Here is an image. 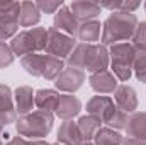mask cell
<instances>
[{"instance_id": "obj_33", "label": "cell", "mask_w": 146, "mask_h": 145, "mask_svg": "<svg viewBox=\"0 0 146 145\" xmlns=\"http://www.w3.org/2000/svg\"><path fill=\"white\" fill-rule=\"evenodd\" d=\"M122 145H146V142H139V140H134V138H124L122 140Z\"/></svg>"}, {"instance_id": "obj_12", "label": "cell", "mask_w": 146, "mask_h": 145, "mask_svg": "<svg viewBox=\"0 0 146 145\" xmlns=\"http://www.w3.org/2000/svg\"><path fill=\"white\" fill-rule=\"evenodd\" d=\"M78 26L80 22L76 21V17L73 15V12L70 10V7L63 5L56 14H54V21H53V28L68 34V36L75 38L76 36V31H78Z\"/></svg>"}, {"instance_id": "obj_30", "label": "cell", "mask_w": 146, "mask_h": 145, "mask_svg": "<svg viewBox=\"0 0 146 145\" xmlns=\"http://www.w3.org/2000/svg\"><path fill=\"white\" fill-rule=\"evenodd\" d=\"M14 51L10 48V44H7L5 41H0V68H5L9 65L14 63Z\"/></svg>"}, {"instance_id": "obj_22", "label": "cell", "mask_w": 146, "mask_h": 145, "mask_svg": "<svg viewBox=\"0 0 146 145\" xmlns=\"http://www.w3.org/2000/svg\"><path fill=\"white\" fill-rule=\"evenodd\" d=\"M76 126L80 130V135H82V140L83 142H92L94 137L97 135V132L102 128V121L92 114H87V116H82L78 121H76Z\"/></svg>"}, {"instance_id": "obj_28", "label": "cell", "mask_w": 146, "mask_h": 145, "mask_svg": "<svg viewBox=\"0 0 146 145\" xmlns=\"http://www.w3.org/2000/svg\"><path fill=\"white\" fill-rule=\"evenodd\" d=\"M127 119H129V116H127L124 111H121V109L115 106V111L112 113L110 119L107 121V126L117 132V130H121V128H126V125H127Z\"/></svg>"}, {"instance_id": "obj_14", "label": "cell", "mask_w": 146, "mask_h": 145, "mask_svg": "<svg viewBox=\"0 0 146 145\" xmlns=\"http://www.w3.org/2000/svg\"><path fill=\"white\" fill-rule=\"evenodd\" d=\"M109 65H110V58H109L107 48L104 44H92V51H90V56H88L85 70L90 72V75H92V73L107 70Z\"/></svg>"}, {"instance_id": "obj_21", "label": "cell", "mask_w": 146, "mask_h": 145, "mask_svg": "<svg viewBox=\"0 0 146 145\" xmlns=\"http://www.w3.org/2000/svg\"><path fill=\"white\" fill-rule=\"evenodd\" d=\"M83 142L80 130L76 126V121H63V125L58 130V144L61 145H80Z\"/></svg>"}, {"instance_id": "obj_32", "label": "cell", "mask_w": 146, "mask_h": 145, "mask_svg": "<svg viewBox=\"0 0 146 145\" xmlns=\"http://www.w3.org/2000/svg\"><path fill=\"white\" fill-rule=\"evenodd\" d=\"M5 145H29V142H27L24 137H21V135H19V137H12V138H10Z\"/></svg>"}, {"instance_id": "obj_24", "label": "cell", "mask_w": 146, "mask_h": 145, "mask_svg": "<svg viewBox=\"0 0 146 145\" xmlns=\"http://www.w3.org/2000/svg\"><path fill=\"white\" fill-rule=\"evenodd\" d=\"M90 51H92V44H87V43H76L75 50L72 51V55H70V58H68L66 62L70 63V67H73V68L85 70L87 62H88V56H90Z\"/></svg>"}, {"instance_id": "obj_13", "label": "cell", "mask_w": 146, "mask_h": 145, "mask_svg": "<svg viewBox=\"0 0 146 145\" xmlns=\"http://www.w3.org/2000/svg\"><path fill=\"white\" fill-rule=\"evenodd\" d=\"M112 99H114L115 106L121 109V111H124L126 114H129V113H133V111L138 109V96H136V91L133 87L126 85V84H122V85H119L115 89Z\"/></svg>"}, {"instance_id": "obj_11", "label": "cell", "mask_w": 146, "mask_h": 145, "mask_svg": "<svg viewBox=\"0 0 146 145\" xmlns=\"http://www.w3.org/2000/svg\"><path fill=\"white\" fill-rule=\"evenodd\" d=\"M82 109V103L76 96L73 94H60L56 108H54V114L58 118H61L63 121H70L73 119Z\"/></svg>"}, {"instance_id": "obj_17", "label": "cell", "mask_w": 146, "mask_h": 145, "mask_svg": "<svg viewBox=\"0 0 146 145\" xmlns=\"http://www.w3.org/2000/svg\"><path fill=\"white\" fill-rule=\"evenodd\" d=\"M41 10L36 2H21V14H19V28H36L41 21Z\"/></svg>"}, {"instance_id": "obj_16", "label": "cell", "mask_w": 146, "mask_h": 145, "mask_svg": "<svg viewBox=\"0 0 146 145\" xmlns=\"http://www.w3.org/2000/svg\"><path fill=\"white\" fill-rule=\"evenodd\" d=\"M70 10L73 12V15L76 17V21L82 24V22H87V21H95V17L100 14V5L99 2H87V0H78V2H72L70 5Z\"/></svg>"}, {"instance_id": "obj_10", "label": "cell", "mask_w": 146, "mask_h": 145, "mask_svg": "<svg viewBox=\"0 0 146 145\" xmlns=\"http://www.w3.org/2000/svg\"><path fill=\"white\" fill-rule=\"evenodd\" d=\"M90 87L99 92L100 96H107V94H114L115 89L119 87V80L115 79V75L109 70H104V72H97V73H92L90 79Z\"/></svg>"}, {"instance_id": "obj_36", "label": "cell", "mask_w": 146, "mask_h": 145, "mask_svg": "<svg viewBox=\"0 0 146 145\" xmlns=\"http://www.w3.org/2000/svg\"><path fill=\"white\" fill-rule=\"evenodd\" d=\"M3 135V133H2ZM0 145H3V140H2V137H0Z\"/></svg>"}, {"instance_id": "obj_8", "label": "cell", "mask_w": 146, "mask_h": 145, "mask_svg": "<svg viewBox=\"0 0 146 145\" xmlns=\"http://www.w3.org/2000/svg\"><path fill=\"white\" fill-rule=\"evenodd\" d=\"M83 80H85L83 70H78L73 67H65V70L54 80V85L58 91H61L65 94H73L75 91H78L83 85Z\"/></svg>"}, {"instance_id": "obj_6", "label": "cell", "mask_w": 146, "mask_h": 145, "mask_svg": "<svg viewBox=\"0 0 146 145\" xmlns=\"http://www.w3.org/2000/svg\"><path fill=\"white\" fill-rule=\"evenodd\" d=\"M76 46V39L54 28H49L48 29V43H46V50L44 53L46 55H51L54 58H60V60H68L72 51Z\"/></svg>"}, {"instance_id": "obj_9", "label": "cell", "mask_w": 146, "mask_h": 145, "mask_svg": "<svg viewBox=\"0 0 146 145\" xmlns=\"http://www.w3.org/2000/svg\"><path fill=\"white\" fill-rule=\"evenodd\" d=\"M114 111H115V103L109 96H94L87 103V113L99 118L104 125H107Z\"/></svg>"}, {"instance_id": "obj_2", "label": "cell", "mask_w": 146, "mask_h": 145, "mask_svg": "<svg viewBox=\"0 0 146 145\" xmlns=\"http://www.w3.org/2000/svg\"><path fill=\"white\" fill-rule=\"evenodd\" d=\"M53 113L48 111H31L17 119V133L29 140H42L53 128Z\"/></svg>"}, {"instance_id": "obj_3", "label": "cell", "mask_w": 146, "mask_h": 145, "mask_svg": "<svg viewBox=\"0 0 146 145\" xmlns=\"http://www.w3.org/2000/svg\"><path fill=\"white\" fill-rule=\"evenodd\" d=\"M24 70L29 75L41 77L46 80H56L58 75L65 70V62L46 53H34L21 58Z\"/></svg>"}, {"instance_id": "obj_38", "label": "cell", "mask_w": 146, "mask_h": 145, "mask_svg": "<svg viewBox=\"0 0 146 145\" xmlns=\"http://www.w3.org/2000/svg\"><path fill=\"white\" fill-rule=\"evenodd\" d=\"M145 9H146V2H145Z\"/></svg>"}, {"instance_id": "obj_25", "label": "cell", "mask_w": 146, "mask_h": 145, "mask_svg": "<svg viewBox=\"0 0 146 145\" xmlns=\"http://www.w3.org/2000/svg\"><path fill=\"white\" fill-rule=\"evenodd\" d=\"M122 140L124 138L121 137L119 132L112 130L109 126H102L94 137V142H95L94 145H122Z\"/></svg>"}, {"instance_id": "obj_5", "label": "cell", "mask_w": 146, "mask_h": 145, "mask_svg": "<svg viewBox=\"0 0 146 145\" xmlns=\"http://www.w3.org/2000/svg\"><path fill=\"white\" fill-rule=\"evenodd\" d=\"M136 53L138 51L133 46V43H119V44L110 46V72L115 75V79L119 82L129 80V77L133 73V63H134Z\"/></svg>"}, {"instance_id": "obj_31", "label": "cell", "mask_w": 146, "mask_h": 145, "mask_svg": "<svg viewBox=\"0 0 146 145\" xmlns=\"http://www.w3.org/2000/svg\"><path fill=\"white\" fill-rule=\"evenodd\" d=\"M37 7H39V10L41 12H46V14H56L65 3H63V0H60V2H36Z\"/></svg>"}, {"instance_id": "obj_19", "label": "cell", "mask_w": 146, "mask_h": 145, "mask_svg": "<svg viewBox=\"0 0 146 145\" xmlns=\"http://www.w3.org/2000/svg\"><path fill=\"white\" fill-rule=\"evenodd\" d=\"M102 36V26L99 21H87V22H82L78 26V31H76V38L82 41V43H87V44H97V41Z\"/></svg>"}, {"instance_id": "obj_18", "label": "cell", "mask_w": 146, "mask_h": 145, "mask_svg": "<svg viewBox=\"0 0 146 145\" xmlns=\"http://www.w3.org/2000/svg\"><path fill=\"white\" fill-rule=\"evenodd\" d=\"M14 104H15V111L17 114L24 116L27 113H31L34 108V92L29 85H22L17 87L14 92Z\"/></svg>"}, {"instance_id": "obj_29", "label": "cell", "mask_w": 146, "mask_h": 145, "mask_svg": "<svg viewBox=\"0 0 146 145\" xmlns=\"http://www.w3.org/2000/svg\"><path fill=\"white\" fill-rule=\"evenodd\" d=\"M133 46L136 51H146V22H139L133 36Z\"/></svg>"}, {"instance_id": "obj_26", "label": "cell", "mask_w": 146, "mask_h": 145, "mask_svg": "<svg viewBox=\"0 0 146 145\" xmlns=\"http://www.w3.org/2000/svg\"><path fill=\"white\" fill-rule=\"evenodd\" d=\"M100 9H109L112 12H133L141 7L139 2H99Z\"/></svg>"}, {"instance_id": "obj_1", "label": "cell", "mask_w": 146, "mask_h": 145, "mask_svg": "<svg viewBox=\"0 0 146 145\" xmlns=\"http://www.w3.org/2000/svg\"><path fill=\"white\" fill-rule=\"evenodd\" d=\"M138 17L133 12H112L102 24V44H119L129 43L138 29Z\"/></svg>"}, {"instance_id": "obj_37", "label": "cell", "mask_w": 146, "mask_h": 145, "mask_svg": "<svg viewBox=\"0 0 146 145\" xmlns=\"http://www.w3.org/2000/svg\"><path fill=\"white\" fill-rule=\"evenodd\" d=\"M51 145H61V144H58V142H56V144H51Z\"/></svg>"}, {"instance_id": "obj_27", "label": "cell", "mask_w": 146, "mask_h": 145, "mask_svg": "<svg viewBox=\"0 0 146 145\" xmlns=\"http://www.w3.org/2000/svg\"><path fill=\"white\" fill-rule=\"evenodd\" d=\"M133 70H134V75L138 77V80L146 84V51H138L136 53Z\"/></svg>"}, {"instance_id": "obj_15", "label": "cell", "mask_w": 146, "mask_h": 145, "mask_svg": "<svg viewBox=\"0 0 146 145\" xmlns=\"http://www.w3.org/2000/svg\"><path fill=\"white\" fill-rule=\"evenodd\" d=\"M15 116H17V111L14 104L12 91L7 85L0 84V125L5 126L9 123H14Z\"/></svg>"}, {"instance_id": "obj_34", "label": "cell", "mask_w": 146, "mask_h": 145, "mask_svg": "<svg viewBox=\"0 0 146 145\" xmlns=\"http://www.w3.org/2000/svg\"><path fill=\"white\" fill-rule=\"evenodd\" d=\"M29 145H51V144H48V142H44V140H31Z\"/></svg>"}, {"instance_id": "obj_20", "label": "cell", "mask_w": 146, "mask_h": 145, "mask_svg": "<svg viewBox=\"0 0 146 145\" xmlns=\"http://www.w3.org/2000/svg\"><path fill=\"white\" fill-rule=\"evenodd\" d=\"M126 133L129 138L146 142V113H134L127 119Z\"/></svg>"}, {"instance_id": "obj_7", "label": "cell", "mask_w": 146, "mask_h": 145, "mask_svg": "<svg viewBox=\"0 0 146 145\" xmlns=\"http://www.w3.org/2000/svg\"><path fill=\"white\" fill-rule=\"evenodd\" d=\"M21 2H0V41L14 38L19 29Z\"/></svg>"}, {"instance_id": "obj_4", "label": "cell", "mask_w": 146, "mask_h": 145, "mask_svg": "<svg viewBox=\"0 0 146 145\" xmlns=\"http://www.w3.org/2000/svg\"><path fill=\"white\" fill-rule=\"evenodd\" d=\"M46 43H48V29L36 26V28L24 29V31L17 33L10 41V48H12L14 55H19L22 58L27 55L44 51Z\"/></svg>"}, {"instance_id": "obj_23", "label": "cell", "mask_w": 146, "mask_h": 145, "mask_svg": "<svg viewBox=\"0 0 146 145\" xmlns=\"http://www.w3.org/2000/svg\"><path fill=\"white\" fill-rule=\"evenodd\" d=\"M58 97H60V92H56L53 89H41L34 94V106L41 111L54 113Z\"/></svg>"}, {"instance_id": "obj_35", "label": "cell", "mask_w": 146, "mask_h": 145, "mask_svg": "<svg viewBox=\"0 0 146 145\" xmlns=\"http://www.w3.org/2000/svg\"><path fill=\"white\" fill-rule=\"evenodd\" d=\"M80 145H94V144H92V142H82Z\"/></svg>"}]
</instances>
